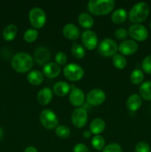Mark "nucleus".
Masks as SVG:
<instances>
[{"label":"nucleus","mask_w":151,"mask_h":152,"mask_svg":"<svg viewBox=\"0 0 151 152\" xmlns=\"http://www.w3.org/2000/svg\"><path fill=\"white\" fill-rule=\"evenodd\" d=\"M13 69L19 73H25L30 71L33 65V59L25 52H19L13 56L11 60Z\"/></svg>","instance_id":"obj_1"},{"label":"nucleus","mask_w":151,"mask_h":152,"mask_svg":"<svg viewBox=\"0 0 151 152\" xmlns=\"http://www.w3.org/2000/svg\"><path fill=\"white\" fill-rule=\"evenodd\" d=\"M115 4L113 0H90L87 4V8L93 14L102 16L112 11Z\"/></svg>","instance_id":"obj_2"},{"label":"nucleus","mask_w":151,"mask_h":152,"mask_svg":"<svg viewBox=\"0 0 151 152\" xmlns=\"http://www.w3.org/2000/svg\"><path fill=\"white\" fill-rule=\"evenodd\" d=\"M150 13V7L147 3L141 1L132 7L129 12V19L133 23H140L146 20Z\"/></svg>","instance_id":"obj_3"},{"label":"nucleus","mask_w":151,"mask_h":152,"mask_svg":"<svg viewBox=\"0 0 151 152\" xmlns=\"http://www.w3.org/2000/svg\"><path fill=\"white\" fill-rule=\"evenodd\" d=\"M39 119L42 126L47 129H55L59 124L57 116L52 110L50 109L43 110L40 114Z\"/></svg>","instance_id":"obj_4"},{"label":"nucleus","mask_w":151,"mask_h":152,"mask_svg":"<svg viewBox=\"0 0 151 152\" xmlns=\"http://www.w3.org/2000/svg\"><path fill=\"white\" fill-rule=\"evenodd\" d=\"M46 14L42 9L33 7L29 13V19L31 25L36 29L42 28L46 22Z\"/></svg>","instance_id":"obj_5"},{"label":"nucleus","mask_w":151,"mask_h":152,"mask_svg":"<svg viewBox=\"0 0 151 152\" xmlns=\"http://www.w3.org/2000/svg\"><path fill=\"white\" fill-rule=\"evenodd\" d=\"M63 72L65 77L70 81H78L81 80L84 75L83 68L75 63H70L65 65Z\"/></svg>","instance_id":"obj_6"},{"label":"nucleus","mask_w":151,"mask_h":152,"mask_svg":"<svg viewBox=\"0 0 151 152\" xmlns=\"http://www.w3.org/2000/svg\"><path fill=\"white\" fill-rule=\"evenodd\" d=\"M118 49L116 42L111 39H104L99 43L98 50L105 56H111L115 54Z\"/></svg>","instance_id":"obj_7"},{"label":"nucleus","mask_w":151,"mask_h":152,"mask_svg":"<svg viewBox=\"0 0 151 152\" xmlns=\"http://www.w3.org/2000/svg\"><path fill=\"white\" fill-rule=\"evenodd\" d=\"M87 112L85 108H77L73 111L71 115V120L74 126L78 128H83L87 122Z\"/></svg>","instance_id":"obj_8"},{"label":"nucleus","mask_w":151,"mask_h":152,"mask_svg":"<svg viewBox=\"0 0 151 152\" xmlns=\"http://www.w3.org/2000/svg\"><path fill=\"white\" fill-rule=\"evenodd\" d=\"M129 35L137 41L142 42L148 37V31L144 25L140 24H134L129 28Z\"/></svg>","instance_id":"obj_9"},{"label":"nucleus","mask_w":151,"mask_h":152,"mask_svg":"<svg viewBox=\"0 0 151 152\" xmlns=\"http://www.w3.org/2000/svg\"><path fill=\"white\" fill-rule=\"evenodd\" d=\"M105 98H106V95L103 91L98 88L93 89L87 94V102L90 105L96 106V105H99L103 103L104 101L105 100Z\"/></svg>","instance_id":"obj_10"},{"label":"nucleus","mask_w":151,"mask_h":152,"mask_svg":"<svg viewBox=\"0 0 151 152\" xmlns=\"http://www.w3.org/2000/svg\"><path fill=\"white\" fill-rule=\"evenodd\" d=\"M81 42L88 50H93L98 45V37L92 31H85L81 36Z\"/></svg>","instance_id":"obj_11"},{"label":"nucleus","mask_w":151,"mask_h":152,"mask_svg":"<svg viewBox=\"0 0 151 152\" xmlns=\"http://www.w3.org/2000/svg\"><path fill=\"white\" fill-rule=\"evenodd\" d=\"M138 44L132 39H127L121 42L118 45V49L123 55H132L138 50Z\"/></svg>","instance_id":"obj_12"},{"label":"nucleus","mask_w":151,"mask_h":152,"mask_svg":"<svg viewBox=\"0 0 151 152\" xmlns=\"http://www.w3.org/2000/svg\"><path fill=\"white\" fill-rule=\"evenodd\" d=\"M69 100L73 106H81L84 101V92L78 88H74L70 93Z\"/></svg>","instance_id":"obj_13"},{"label":"nucleus","mask_w":151,"mask_h":152,"mask_svg":"<svg viewBox=\"0 0 151 152\" xmlns=\"http://www.w3.org/2000/svg\"><path fill=\"white\" fill-rule=\"evenodd\" d=\"M60 72V67L55 62L47 63L43 68V74L48 78H55L59 75Z\"/></svg>","instance_id":"obj_14"},{"label":"nucleus","mask_w":151,"mask_h":152,"mask_svg":"<svg viewBox=\"0 0 151 152\" xmlns=\"http://www.w3.org/2000/svg\"><path fill=\"white\" fill-rule=\"evenodd\" d=\"M50 53L48 49L45 47L38 48L35 52L34 54V59L36 62L40 65H43L47 61L50 59Z\"/></svg>","instance_id":"obj_15"},{"label":"nucleus","mask_w":151,"mask_h":152,"mask_svg":"<svg viewBox=\"0 0 151 152\" xmlns=\"http://www.w3.org/2000/svg\"><path fill=\"white\" fill-rule=\"evenodd\" d=\"M53 98V92L48 87L43 88L37 94V99L41 105H47Z\"/></svg>","instance_id":"obj_16"},{"label":"nucleus","mask_w":151,"mask_h":152,"mask_svg":"<svg viewBox=\"0 0 151 152\" xmlns=\"http://www.w3.org/2000/svg\"><path fill=\"white\" fill-rule=\"evenodd\" d=\"M142 104V99L141 96L136 94L130 95L127 100V107L130 111H136L140 108Z\"/></svg>","instance_id":"obj_17"},{"label":"nucleus","mask_w":151,"mask_h":152,"mask_svg":"<svg viewBox=\"0 0 151 152\" xmlns=\"http://www.w3.org/2000/svg\"><path fill=\"white\" fill-rule=\"evenodd\" d=\"M63 34L66 38L71 40H75L79 36L78 28L73 24H67L63 28Z\"/></svg>","instance_id":"obj_18"},{"label":"nucleus","mask_w":151,"mask_h":152,"mask_svg":"<svg viewBox=\"0 0 151 152\" xmlns=\"http://www.w3.org/2000/svg\"><path fill=\"white\" fill-rule=\"evenodd\" d=\"M27 79L30 84L34 85V86H38L42 83L43 80H44V75L41 71H38V70H33L28 73Z\"/></svg>","instance_id":"obj_19"},{"label":"nucleus","mask_w":151,"mask_h":152,"mask_svg":"<svg viewBox=\"0 0 151 152\" xmlns=\"http://www.w3.org/2000/svg\"><path fill=\"white\" fill-rule=\"evenodd\" d=\"M105 129V122L102 118H96L91 122L90 125V131L94 134L103 132Z\"/></svg>","instance_id":"obj_20"},{"label":"nucleus","mask_w":151,"mask_h":152,"mask_svg":"<svg viewBox=\"0 0 151 152\" xmlns=\"http://www.w3.org/2000/svg\"><path fill=\"white\" fill-rule=\"evenodd\" d=\"M70 91V86L66 82H57L53 86V92L59 96H64Z\"/></svg>","instance_id":"obj_21"},{"label":"nucleus","mask_w":151,"mask_h":152,"mask_svg":"<svg viewBox=\"0 0 151 152\" xmlns=\"http://www.w3.org/2000/svg\"><path fill=\"white\" fill-rule=\"evenodd\" d=\"M17 34V27L14 24H10L5 27L2 32V36L4 39L6 41H11L16 37Z\"/></svg>","instance_id":"obj_22"},{"label":"nucleus","mask_w":151,"mask_h":152,"mask_svg":"<svg viewBox=\"0 0 151 152\" xmlns=\"http://www.w3.org/2000/svg\"><path fill=\"white\" fill-rule=\"evenodd\" d=\"M78 23L84 28H90L94 25V21L92 16L87 13H82L79 14L78 17Z\"/></svg>","instance_id":"obj_23"},{"label":"nucleus","mask_w":151,"mask_h":152,"mask_svg":"<svg viewBox=\"0 0 151 152\" xmlns=\"http://www.w3.org/2000/svg\"><path fill=\"white\" fill-rule=\"evenodd\" d=\"M127 17V12L123 8H118L112 13L111 19L115 24H121L126 20Z\"/></svg>","instance_id":"obj_24"},{"label":"nucleus","mask_w":151,"mask_h":152,"mask_svg":"<svg viewBox=\"0 0 151 152\" xmlns=\"http://www.w3.org/2000/svg\"><path fill=\"white\" fill-rule=\"evenodd\" d=\"M139 94L145 100H151V82L146 81L139 87Z\"/></svg>","instance_id":"obj_25"},{"label":"nucleus","mask_w":151,"mask_h":152,"mask_svg":"<svg viewBox=\"0 0 151 152\" xmlns=\"http://www.w3.org/2000/svg\"><path fill=\"white\" fill-rule=\"evenodd\" d=\"M71 53L73 56L76 59H81L85 55V50L80 44L73 42L71 46Z\"/></svg>","instance_id":"obj_26"},{"label":"nucleus","mask_w":151,"mask_h":152,"mask_svg":"<svg viewBox=\"0 0 151 152\" xmlns=\"http://www.w3.org/2000/svg\"><path fill=\"white\" fill-rule=\"evenodd\" d=\"M144 73L142 71L139 69H135L133 70V72L130 74V81L133 83V84L139 85L142 83L144 80Z\"/></svg>","instance_id":"obj_27"},{"label":"nucleus","mask_w":151,"mask_h":152,"mask_svg":"<svg viewBox=\"0 0 151 152\" xmlns=\"http://www.w3.org/2000/svg\"><path fill=\"white\" fill-rule=\"evenodd\" d=\"M91 143L95 149L98 150V151H100V150L103 149V148H105V140L102 136L96 135V136L93 137L92 138Z\"/></svg>","instance_id":"obj_28"},{"label":"nucleus","mask_w":151,"mask_h":152,"mask_svg":"<svg viewBox=\"0 0 151 152\" xmlns=\"http://www.w3.org/2000/svg\"><path fill=\"white\" fill-rule=\"evenodd\" d=\"M113 63L115 68L122 69L127 65V60L121 54H115L113 57Z\"/></svg>","instance_id":"obj_29"},{"label":"nucleus","mask_w":151,"mask_h":152,"mask_svg":"<svg viewBox=\"0 0 151 152\" xmlns=\"http://www.w3.org/2000/svg\"><path fill=\"white\" fill-rule=\"evenodd\" d=\"M38 36V31L33 28L27 30L24 34V39L27 42H33L35 41Z\"/></svg>","instance_id":"obj_30"},{"label":"nucleus","mask_w":151,"mask_h":152,"mask_svg":"<svg viewBox=\"0 0 151 152\" xmlns=\"http://www.w3.org/2000/svg\"><path fill=\"white\" fill-rule=\"evenodd\" d=\"M56 134L61 138H68L70 135V130L65 126H59L56 129Z\"/></svg>","instance_id":"obj_31"},{"label":"nucleus","mask_w":151,"mask_h":152,"mask_svg":"<svg viewBox=\"0 0 151 152\" xmlns=\"http://www.w3.org/2000/svg\"><path fill=\"white\" fill-rule=\"evenodd\" d=\"M142 67L143 71L147 74H151V54L147 56L142 62Z\"/></svg>","instance_id":"obj_32"},{"label":"nucleus","mask_w":151,"mask_h":152,"mask_svg":"<svg viewBox=\"0 0 151 152\" xmlns=\"http://www.w3.org/2000/svg\"><path fill=\"white\" fill-rule=\"evenodd\" d=\"M102 152H122V148L118 144L111 143L105 146Z\"/></svg>","instance_id":"obj_33"},{"label":"nucleus","mask_w":151,"mask_h":152,"mask_svg":"<svg viewBox=\"0 0 151 152\" xmlns=\"http://www.w3.org/2000/svg\"><path fill=\"white\" fill-rule=\"evenodd\" d=\"M56 64L60 65H64L66 64L67 60H68V56L64 52H59L56 54L55 56Z\"/></svg>","instance_id":"obj_34"},{"label":"nucleus","mask_w":151,"mask_h":152,"mask_svg":"<svg viewBox=\"0 0 151 152\" xmlns=\"http://www.w3.org/2000/svg\"><path fill=\"white\" fill-rule=\"evenodd\" d=\"M135 151L136 152H150V147L146 142H139L136 144Z\"/></svg>","instance_id":"obj_35"},{"label":"nucleus","mask_w":151,"mask_h":152,"mask_svg":"<svg viewBox=\"0 0 151 152\" xmlns=\"http://www.w3.org/2000/svg\"><path fill=\"white\" fill-rule=\"evenodd\" d=\"M128 31L124 28H119L115 31V37L118 39H124L128 37Z\"/></svg>","instance_id":"obj_36"},{"label":"nucleus","mask_w":151,"mask_h":152,"mask_svg":"<svg viewBox=\"0 0 151 152\" xmlns=\"http://www.w3.org/2000/svg\"><path fill=\"white\" fill-rule=\"evenodd\" d=\"M73 152H89V149L84 144L78 143L74 146Z\"/></svg>","instance_id":"obj_37"},{"label":"nucleus","mask_w":151,"mask_h":152,"mask_svg":"<svg viewBox=\"0 0 151 152\" xmlns=\"http://www.w3.org/2000/svg\"><path fill=\"white\" fill-rule=\"evenodd\" d=\"M24 152H38L36 148L33 146H28L25 149Z\"/></svg>","instance_id":"obj_38"},{"label":"nucleus","mask_w":151,"mask_h":152,"mask_svg":"<svg viewBox=\"0 0 151 152\" xmlns=\"http://www.w3.org/2000/svg\"><path fill=\"white\" fill-rule=\"evenodd\" d=\"M91 134H92V133H91V132H90V131H87V130L84 131V132H83V134H82L83 137H84L85 138V139H87V138H90V137H91Z\"/></svg>","instance_id":"obj_39"},{"label":"nucleus","mask_w":151,"mask_h":152,"mask_svg":"<svg viewBox=\"0 0 151 152\" xmlns=\"http://www.w3.org/2000/svg\"><path fill=\"white\" fill-rule=\"evenodd\" d=\"M2 135H3V131L1 129V128H0V139L2 137Z\"/></svg>","instance_id":"obj_40"},{"label":"nucleus","mask_w":151,"mask_h":152,"mask_svg":"<svg viewBox=\"0 0 151 152\" xmlns=\"http://www.w3.org/2000/svg\"><path fill=\"white\" fill-rule=\"evenodd\" d=\"M150 29H151V22H150Z\"/></svg>","instance_id":"obj_41"}]
</instances>
